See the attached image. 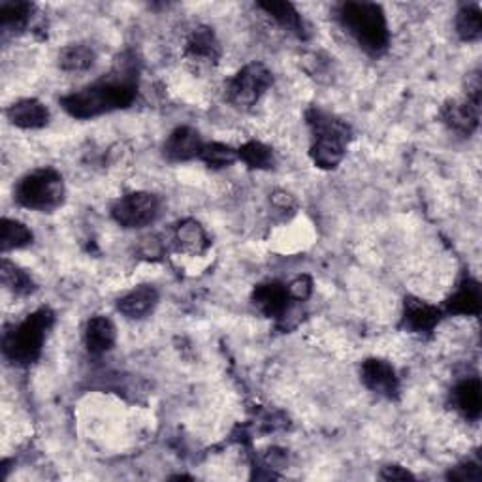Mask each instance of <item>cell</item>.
I'll use <instances>...</instances> for the list:
<instances>
[{"instance_id": "27", "label": "cell", "mask_w": 482, "mask_h": 482, "mask_svg": "<svg viewBox=\"0 0 482 482\" xmlns=\"http://www.w3.org/2000/svg\"><path fill=\"white\" fill-rule=\"evenodd\" d=\"M457 33L464 42H477L482 36V17L477 5L460 8L457 15Z\"/></svg>"}, {"instance_id": "16", "label": "cell", "mask_w": 482, "mask_h": 482, "mask_svg": "<svg viewBox=\"0 0 482 482\" xmlns=\"http://www.w3.org/2000/svg\"><path fill=\"white\" fill-rule=\"evenodd\" d=\"M84 337H85L87 351L95 356H100L114 349L115 339H117V330L108 316L95 315L93 318H89Z\"/></svg>"}, {"instance_id": "15", "label": "cell", "mask_w": 482, "mask_h": 482, "mask_svg": "<svg viewBox=\"0 0 482 482\" xmlns=\"http://www.w3.org/2000/svg\"><path fill=\"white\" fill-rule=\"evenodd\" d=\"M482 309V292L480 285L466 277L457 290L452 292V296L447 300V313L448 315H462V316H478Z\"/></svg>"}, {"instance_id": "29", "label": "cell", "mask_w": 482, "mask_h": 482, "mask_svg": "<svg viewBox=\"0 0 482 482\" xmlns=\"http://www.w3.org/2000/svg\"><path fill=\"white\" fill-rule=\"evenodd\" d=\"M448 478H452V480H480L482 471H480L477 462H467V464H462L458 467H454L448 473Z\"/></svg>"}, {"instance_id": "23", "label": "cell", "mask_w": 482, "mask_h": 482, "mask_svg": "<svg viewBox=\"0 0 482 482\" xmlns=\"http://www.w3.org/2000/svg\"><path fill=\"white\" fill-rule=\"evenodd\" d=\"M35 6L29 3H3L0 5V25L5 33H21L26 29Z\"/></svg>"}, {"instance_id": "14", "label": "cell", "mask_w": 482, "mask_h": 482, "mask_svg": "<svg viewBox=\"0 0 482 482\" xmlns=\"http://www.w3.org/2000/svg\"><path fill=\"white\" fill-rule=\"evenodd\" d=\"M6 115L12 125L25 130H38L49 123V110L36 98H23L12 104Z\"/></svg>"}, {"instance_id": "2", "label": "cell", "mask_w": 482, "mask_h": 482, "mask_svg": "<svg viewBox=\"0 0 482 482\" xmlns=\"http://www.w3.org/2000/svg\"><path fill=\"white\" fill-rule=\"evenodd\" d=\"M307 125L313 134L309 156L320 170H334L341 165L346 146L353 138V130L339 117L316 108L307 112Z\"/></svg>"}, {"instance_id": "24", "label": "cell", "mask_w": 482, "mask_h": 482, "mask_svg": "<svg viewBox=\"0 0 482 482\" xmlns=\"http://www.w3.org/2000/svg\"><path fill=\"white\" fill-rule=\"evenodd\" d=\"M237 158L244 160V163L253 170H270L274 168V163H276L274 151L256 140L241 146L237 149Z\"/></svg>"}, {"instance_id": "6", "label": "cell", "mask_w": 482, "mask_h": 482, "mask_svg": "<svg viewBox=\"0 0 482 482\" xmlns=\"http://www.w3.org/2000/svg\"><path fill=\"white\" fill-rule=\"evenodd\" d=\"M274 74L262 63H249L241 68L226 87V98L237 110H249L272 87Z\"/></svg>"}, {"instance_id": "21", "label": "cell", "mask_w": 482, "mask_h": 482, "mask_svg": "<svg viewBox=\"0 0 482 482\" xmlns=\"http://www.w3.org/2000/svg\"><path fill=\"white\" fill-rule=\"evenodd\" d=\"M96 53L85 44H72L61 49L59 66L65 72H85L95 65Z\"/></svg>"}, {"instance_id": "11", "label": "cell", "mask_w": 482, "mask_h": 482, "mask_svg": "<svg viewBox=\"0 0 482 482\" xmlns=\"http://www.w3.org/2000/svg\"><path fill=\"white\" fill-rule=\"evenodd\" d=\"M478 114H480V104L469 98L450 100L443 105L441 119L450 130L462 134V136H471L478 126Z\"/></svg>"}, {"instance_id": "7", "label": "cell", "mask_w": 482, "mask_h": 482, "mask_svg": "<svg viewBox=\"0 0 482 482\" xmlns=\"http://www.w3.org/2000/svg\"><path fill=\"white\" fill-rule=\"evenodd\" d=\"M160 216V200L151 193H130L112 206V217L123 228H144Z\"/></svg>"}, {"instance_id": "3", "label": "cell", "mask_w": 482, "mask_h": 482, "mask_svg": "<svg viewBox=\"0 0 482 482\" xmlns=\"http://www.w3.org/2000/svg\"><path fill=\"white\" fill-rule=\"evenodd\" d=\"M337 19L369 55H381L387 51L390 33L383 6L373 3H345L337 8Z\"/></svg>"}, {"instance_id": "22", "label": "cell", "mask_w": 482, "mask_h": 482, "mask_svg": "<svg viewBox=\"0 0 482 482\" xmlns=\"http://www.w3.org/2000/svg\"><path fill=\"white\" fill-rule=\"evenodd\" d=\"M33 239L35 236L26 225L6 217L0 223V247H3V253L31 246Z\"/></svg>"}, {"instance_id": "26", "label": "cell", "mask_w": 482, "mask_h": 482, "mask_svg": "<svg viewBox=\"0 0 482 482\" xmlns=\"http://www.w3.org/2000/svg\"><path fill=\"white\" fill-rule=\"evenodd\" d=\"M0 277H3V285L12 290L17 296H26V294L35 292L36 285L33 281V277L26 274L25 270H21L19 266L12 264L10 260H3V270H0Z\"/></svg>"}, {"instance_id": "12", "label": "cell", "mask_w": 482, "mask_h": 482, "mask_svg": "<svg viewBox=\"0 0 482 482\" xmlns=\"http://www.w3.org/2000/svg\"><path fill=\"white\" fill-rule=\"evenodd\" d=\"M204 147V140L200 132L191 126H179L176 128L168 140L165 142V156L172 163H186L200 156V151Z\"/></svg>"}, {"instance_id": "18", "label": "cell", "mask_w": 482, "mask_h": 482, "mask_svg": "<svg viewBox=\"0 0 482 482\" xmlns=\"http://www.w3.org/2000/svg\"><path fill=\"white\" fill-rule=\"evenodd\" d=\"M176 246L181 253L186 255H202L209 247V237L202 225L195 219H186L176 226V236H174Z\"/></svg>"}, {"instance_id": "19", "label": "cell", "mask_w": 482, "mask_h": 482, "mask_svg": "<svg viewBox=\"0 0 482 482\" xmlns=\"http://www.w3.org/2000/svg\"><path fill=\"white\" fill-rule=\"evenodd\" d=\"M258 8H262L272 19H276L283 29L292 33L298 38H307V26L300 15V12L294 8L290 3H279V0H272V3H260Z\"/></svg>"}, {"instance_id": "9", "label": "cell", "mask_w": 482, "mask_h": 482, "mask_svg": "<svg viewBox=\"0 0 482 482\" xmlns=\"http://www.w3.org/2000/svg\"><path fill=\"white\" fill-rule=\"evenodd\" d=\"M441 309L427 304L420 298L407 296L404 304V316H401V326L411 334H432L441 323Z\"/></svg>"}, {"instance_id": "4", "label": "cell", "mask_w": 482, "mask_h": 482, "mask_svg": "<svg viewBox=\"0 0 482 482\" xmlns=\"http://www.w3.org/2000/svg\"><path fill=\"white\" fill-rule=\"evenodd\" d=\"M55 325V313L49 307H40L31 313L23 323L5 334L3 351L5 356L15 366L35 364L44 349L47 332Z\"/></svg>"}, {"instance_id": "28", "label": "cell", "mask_w": 482, "mask_h": 482, "mask_svg": "<svg viewBox=\"0 0 482 482\" xmlns=\"http://www.w3.org/2000/svg\"><path fill=\"white\" fill-rule=\"evenodd\" d=\"M286 290H288V296L292 302H306L313 292V279L306 274L298 276L296 279H292L286 285Z\"/></svg>"}, {"instance_id": "10", "label": "cell", "mask_w": 482, "mask_h": 482, "mask_svg": "<svg viewBox=\"0 0 482 482\" xmlns=\"http://www.w3.org/2000/svg\"><path fill=\"white\" fill-rule=\"evenodd\" d=\"M251 302L262 315L279 320L290 309L292 300L288 296L286 285L279 281H267L255 286Z\"/></svg>"}, {"instance_id": "25", "label": "cell", "mask_w": 482, "mask_h": 482, "mask_svg": "<svg viewBox=\"0 0 482 482\" xmlns=\"http://www.w3.org/2000/svg\"><path fill=\"white\" fill-rule=\"evenodd\" d=\"M198 158L211 170H223V168H228L236 163L237 149H234L226 144L211 142V144H204Z\"/></svg>"}, {"instance_id": "20", "label": "cell", "mask_w": 482, "mask_h": 482, "mask_svg": "<svg viewBox=\"0 0 482 482\" xmlns=\"http://www.w3.org/2000/svg\"><path fill=\"white\" fill-rule=\"evenodd\" d=\"M454 406L469 420H478L482 411V392H480V381L477 377L466 379L457 385L452 392Z\"/></svg>"}, {"instance_id": "13", "label": "cell", "mask_w": 482, "mask_h": 482, "mask_svg": "<svg viewBox=\"0 0 482 482\" xmlns=\"http://www.w3.org/2000/svg\"><path fill=\"white\" fill-rule=\"evenodd\" d=\"M156 304H158V290L153 285H140L119 298L117 311L126 318L138 320L153 313Z\"/></svg>"}, {"instance_id": "30", "label": "cell", "mask_w": 482, "mask_h": 482, "mask_svg": "<svg viewBox=\"0 0 482 482\" xmlns=\"http://www.w3.org/2000/svg\"><path fill=\"white\" fill-rule=\"evenodd\" d=\"M381 477L385 480H407V478H415L413 473H409L407 469L399 467V466H387V467H383Z\"/></svg>"}, {"instance_id": "1", "label": "cell", "mask_w": 482, "mask_h": 482, "mask_svg": "<svg viewBox=\"0 0 482 482\" xmlns=\"http://www.w3.org/2000/svg\"><path fill=\"white\" fill-rule=\"evenodd\" d=\"M138 96V75L125 68L123 75L100 79V82L70 93L61 98L65 112L74 119H95L114 110H125Z\"/></svg>"}, {"instance_id": "5", "label": "cell", "mask_w": 482, "mask_h": 482, "mask_svg": "<svg viewBox=\"0 0 482 482\" xmlns=\"http://www.w3.org/2000/svg\"><path fill=\"white\" fill-rule=\"evenodd\" d=\"M63 176L53 168H40L26 174L15 186V200L19 206L36 211H53L65 200Z\"/></svg>"}, {"instance_id": "31", "label": "cell", "mask_w": 482, "mask_h": 482, "mask_svg": "<svg viewBox=\"0 0 482 482\" xmlns=\"http://www.w3.org/2000/svg\"><path fill=\"white\" fill-rule=\"evenodd\" d=\"M274 204L281 209H292L294 207V198L286 193H276L274 195Z\"/></svg>"}, {"instance_id": "8", "label": "cell", "mask_w": 482, "mask_h": 482, "mask_svg": "<svg viewBox=\"0 0 482 482\" xmlns=\"http://www.w3.org/2000/svg\"><path fill=\"white\" fill-rule=\"evenodd\" d=\"M360 379L366 388L387 399H396L399 394L397 373L387 360L367 358L360 367Z\"/></svg>"}, {"instance_id": "17", "label": "cell", "mask_w": 482, "mask_h": 482, "mask_svg": "<svg viewBox=\"0 0 482 482\" xmlns=\"http://www.w3.org/2000/svg\"><path fill=\"white\" fill-rule=\"evenodd\" d=\"M185 51L191 59L206 61V63H217L221 57L219 40L209 26H196V29L191 33V36L186 38Z\"/></svg>"}]
</instances>
